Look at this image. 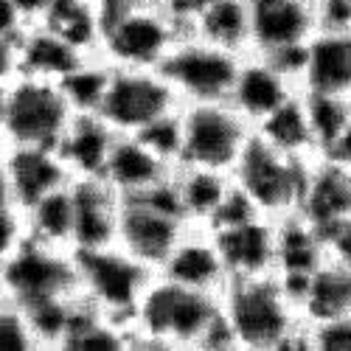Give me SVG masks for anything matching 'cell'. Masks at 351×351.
Masks as SVG:
<instances>
[{"label": "cell", "instance_id": "52a82bcc", "mask_svg": "<svg viewBox=\"0 0 351 351\" xmlns=\"http://www.w3.org/2000/svg\"><path fill=\"white\" fill-rule=\"evenodd\" d=\"M253 138L250 121L228 101L180 104V158L186 166L230 171Z\"/></svg>", "mask_w": 351, "mask_h": 351}, {"label": "cell", "instance_id": "f35d334b", "mask_svg": "<svg viewBox=\"0 0 351 351\" xmlns=\"http://www.w3.org/2000/svg\"><path fill=\"white\" fill-rule=\"evenodd\" d=\"M25 28V17L17 6V0H0V34L20 37Z\"/></svg>", "mask_w": 351, "mask_h": 351}, {"label": "cell", "instance_id": "83f0119b", "mask_svg": "<svg viewBox=\"0 0 351 351\" xmlns=\"http://www.w3.org/2000/svg\"><path fill=\"white\" fill-rule=\"evenodd\" d=\"M25 214L28 239H37L45 245H60L73 250V199H71V183L56 189L37 202H32Z\"/></svg>", "mask_w": 351, "mask_h": 351}, {"label": "cell", "instance_id": "e0dca14e", "mask_svg": "<svg viewBox=\"0 0 351 351\" xmlns=\"http://www.w3.org/2000/svg\"><path fill=\"white\" fill-rule=\"evenodd\" d=\"M174 163L160 158L141 135H115L101 180L121 199L141 197L171 178Z\"/></svg>", "mask_w": 351, "mask_h": 351}, {"label": "cell", "instance_id": "f1b7e54d", "mask_svg": "<svg viewBox=\"0 0 351 351\" xmlns=\"http://www.w3.org/2000/svg\"><path fill=\"white\" fill-rule=\"evenodd\" d=\"M189 32L222 45L228 51L245 53L247 51V0H217L206 12H199Z\"/></svg>", "mask_w": 351, "mask_h": 351}, {"label": "cell", "instance_id": "8992f818", "mask_svg": "<svg viewBox=\"0 0 351 351\" xmlns=\"http://www.w3.org/2000/svg\"><path fill=\"white\" fill-rule=\"evenodd\" d=\"M309 163L312 160L289 158L253 135L237 166L230 169V178L258 214L281 219L298 211Z\"/></svg>", "mask_w": 351, "mask_h": 351}, {"label": "cell", "instance_id": "5b68a950", "mask_svg": "<svg viewBox=\"0 0 351 351\" xmlns=\"http://www.w3.org/2000/svg\"><path fill=\"white\" fill-rule=\"evenodd\" d=\"M73 253L79 295L93 309L130 326L132 309L138 306L143 289L155 278V270L132 253H127L121 245H104Z\"/></svg>", "mask_w": 351, "mask_h": 351}, {"label": "cell", "instance_id": "277c9868", "mask_svg": "<svg viewBox=\"0 0 351 351\" xmlns=\"http://www.w3.org/2000/svg\"><path fill=\"white\" fill-rule=\"evenodd\" d=\"M186 25L163 3L110 12L101 17L96 53L112 68H160Z\"/></svg>", "mask_w": 351, "mask_h": 351}, {"label": "cell", "instance_id": "cb8c5ba5", "mask_svg": "<svg viewBox=\"0 0 351 351\" xmlns=\"http://www.w3.org/2000/svg\"><path fill=\"white\" fill-rule=\"evenodd\" d=\"M253 135L295 160L320 158V146H317V138L309 121L304 93H295L281 107H276L270 115H265L258 124H253Z\"/></svg>", "mask_w": 351, "mask_h": 351}, {"label": "cell", "instance_id": "bcb514c9", "mask_svg": "<svg viewBox=\"0 0 351 351\" xmlns=\"http://www.w3.org/2000/svg\"><path fill=\"white\" fill-rule=\"evenodd\" d=\"M343 3H348V6H351V0H343Z\"/></svg>", "mask_w": 351, "mask_h": 351}, {"label": "cell", "instance_id": "6da1fadb", "mask_svg": "<svg viewBox=\"0 0 351 351\" xmlns=\"http://www.w3.org/2000/svg\"><path fill=\"white\" fill-rule=\"evenodd\" d=\"M132 351H230L219 295L155 273L130 317Z\"/></svg>", "mask_w": 351, "mask_h": 351}, {"label": "cell", "instance_id": "4fadbf2b", "mask_svg": "<svg viewBox=\"0 0 351 351\" xmlns=\"http://www.w3.org/2000/svg\"><path fill=\"white\" fill-rule=\"evenodd\" d=\"M315 28V0H247V51L278 53L301 48Z\"/></svg>", "mask_w": 351, "mask_h": 351}, {"label": "cell", "instance_id": "30bf717a", "mask_svg": "<svg viewBox=\"0 0 351 351\" xmlns=\"http://www.w3.org/2000/svg\"><path fill=\"white\" fill-rule=\"evenodd\" d=\"M239 56L242 53L214 45L197 37L194 32H186L163 60L160 73L171 84L180 104L228 101Z\"/></svg>", "mask_w": 351, "mask_h": 351}, {"label": "cell", "instance_id": "ffe728a7", "mask_svg": "<svg viewBox=\"0 0 351 351\" xmlns=\"http://www.w3.org/2000/svg\"><path fill=\"white\" fill-rule=\"evenodd\" d=\"M326 258L329 256L320 228H315L301 214H287L276 219V276L289 287L295 301L304 281Z\"/></svg>", "mask_w": 351, "mask_h": 351}, {"label": "cell", "instance_id": "d590c367", "mask_svg": "<svg viewBox=\"0 0 351 351\" xmlns=\"http://www.w3.org/2000/svg\"><path fill=\"white\" fill-rule=\"evenodd\" d=\"M324 242H326V256L332 261L351 267V214L324 230Z\"/></svg>", "mask_w": 351, "mask_h": 351}, {"label": "cell", "instance_id": "8fae6325", "mask_svg": "<svg viewBox=\"0 0 351 351\" xmlns=\"http://www.w3.org/2000/svg\"><path fill=\"white\" fill-rule=\"evenodd\" d=\"M0 278L9 292V301L20 306L76 295V253L71 247L25 239L20 250L0 267Z\"/></svg>", "mask_w": 351, "mask_h": 351}, {"label": "cell", "instance_id": "836d02e7", "mask_svg": "<svg viewBox=\"0 0 351 351\" xmlns=\"http://www.w3.org/2000/svg\"><path fill=\"white\" fill-rule=\"evenodd\" d=\"M138 135L149 143L160 158H166L169 163L178 166V158H180V110L155 121L152 127H146Z\"/></svg>", "mask_w": 351, "mask_h": 351}, {"label": "cell", "instance_id": "5bb4252c", "mask_svg": "<svg viewBox=\"0 0 351 351\" xmlns=\"http://www.w3.org/2000/svg\"><path fill=\"white\" fill-rule=\"evenodd\" d=\"M301 93L351 99V25H317L304 45Z\"/></svg>", "mask_w": 351, "mask_h": 351}, {"label": "cell", "instance_id": "ac0fdd59", "mask_svg": "<svg viewBox=\"0 0 351 351\" xmlns=\"http://www.w3.org/2000/svg\"><path fill=\"white\" fill-rule=\"evenodd\" d=\"M73 199V250L115 245L121 217V197L101 178L71 180Z\"/></svg>", "mask_w": 351, "mask_h": 351}, {"label": "cell", "instance_id": "7a4b0ae2", "mask_svg": "<svg viewBox=\"0 0 351 351\" xmlns=\"http://www.w3.org/2000/svg\"><path fill=\"white\" fill-rule=\"evenodd\" d=\"M219 306L230 351H306V320L276 273L230 278Z\"/></svg>", "mask_w": 351, "mask_h": 351}, {"label": "cell", "instance_id": "3957f363", "mask_svg": "<svg viewBox=\"0 0 351 351\" xmlns=\"http://www.w3.org/2000/svg\"><path fill=\"white\" fill-rule=\"evenodd\" d=\"M73 110L56 79L17 73L0 90V138L3 146H48L65 135Z\"/></svg>", "mask_w": 351, "mask_h": 351}, {"label": "cell", "instance_id": "7bdbcfd3", "mask_svg": "<svg viewBox=\"0 0 351 351\" xmlns=\"http://www.w3.org/2000/svg\"><path fill=\"white\" fill-rule=\"evenodd\" d=\"M0 206H14V197H12V186H9L6 169H3V158H0Z\"/></svg>", "mask_w": 351, "mask_h": 351}, {"label": "cell", "instance_id": "f546056e", "mask_svg": "<svg viewBox=\"0 0 351 351\" xmlns=\"http://www.w3.org/2000/svg\"><path fill=\"white\" fill-rule=\"evenodd\" d=\"M107 82H110V65L99 53H90L60 79V87L73 112H99Z\"/></svg>", "mask_w": 351, "mask_h": 351}, {"label": "cell", "instance_id": "d6986e66", "mask_svg": "<svg viewBox=\"0 0 351 351\" xmlns=\"http://www.w3.org/2000/svg\"><path fill=\"white\" fill-rule=\"evenodd\" d=\"M0 158L17 208H28L40 197L71 183L62 158L48 146H3Z\"/></svg>", "mask_w": 351, "mask_h": 351}, {"label": "cell", "instance_id": "ab89813d", "mask_svg": "<svg viewBox=\"0 0 351 351\" xmlns=\"http://www.w3.org/2000/svg\"><path fill=\"white\" fill-rule=\"evenodd\" d=\"M326 158H332V160H337V163L351 169V112H348V119H346L340 135L335 138V143L326 149Z\"/></svg>", "mask_w": 351, "mask_h": 351}, {"label": "cell", "instance_id": "9a60e30c", "mask_svg": "<svg viewBox=\"0 0 351 351\" xmlns=\"http://www.w3.org/2000/svg\"><path fill=\"white\" fill-rule=\"evenodd\" d=\"M230 278H256L276 273V219L245 214L211 228Z\"/></svg>", "mask_w": 351, "mask_h": 351}, {"label": "cell", "instance_id": "e575fe53", "mask_svg": "<svg viewBox=\"0 0 351 351\" xmlns=\"http://www.w3.org/2000/svg\"><path fill=\"white\" fill-rule=\"evenodd\" d=\"M28 239L25 214L17 206H0V267L20 250V245Z\"/></svg>", "mask_w": 351, "mask_h": 351}, {"label": "cell", "instance_id": "484cf974", "mask_svg": "<svg viewBox=\"0 0 351 351\" xmlns=\"http://www.w3.org/2000/svg\"><path fill=\"white\" fill-rule=\"evenodd\" d=\"M298 306L306 324L351 312V267L326 258L298 289Z\"/></svg>", "mask_w": 351, "mask_h": 351}, {"label": "cell", "instance_id": "d6a6232c", "mask_svg": "<svg viewBox=\"0 0 351 351\" xmlns=\"http://www.w3.org/2000/svg\"><path fill=\"white\" fill-rule=\"evenodd\" d=\"M306 351H351V312L306 324Z\"/></svg>", "mask_w": 351, "mask_h": 351}, {"label": "cell", "instance_id": "7402d4cb", "mask_svg": "<svg viewBox=\"0 0 351 351\" xmlns=\"http://www.w3.org/2000/svg\"><path fill=\"white\" fill-rule=\"evenodd\" d=\"M171 189L189 225L211 228L219 211L225 208L228 197L233 194V178L230 171L178 163L171 171Z\"/></svg>", "mask_w": 351, "mask_h": 351}, {"label": "cell", "instance_id": "7c38bea8", "mask_svg": "<svg viewBox=\"0 0 351 351\" xmlns=\"http://www.w3.org/2000/svg\"><path fill=\"white\" fill-rule=\"evenodd\" d=\"M295 93H301L298 79L284 71L273 56L245 51L239 56V68L230 84L228 104L253 127Z\"/></svg>", "mask_w": 351, "mask_h": 351}, {"label": "cell", "instance_id": "ee69618b", "mask_svg": "<svg viewBox=\"0 0 351 351\" xmlns=\"http://www.w3.org/2000/svg\"><path fill=\"white\" fill-rule=\"evenodd\" d=\"M9 301V292H6V287H3V278H0V306H3Z\"/></svg>", "mask_w": 351, "mask_h": 351}, {"label": "cell", "instance_id": "1f68e13d", "mask_svg": "<svg viewBox=\"0 0 351 351\" xmlns=\"http://www.w3.org/2000/svg\"><path fill=\"white\" fill-rule=\"evenodd\" d=\"M0 351H40L25 309L14 301L0 306Z\"/></svg>", "mask_w": 351, "mask_h": 351}, {"label": "cell", "instance_id": "f6af8a7d", "mask_svg": "<svg viewBox=\"0 0 351 351\" xmlns=\"http://www.w3.org/2000/svg\"><path fill=\"white\" fill-rule=\"evenodd\" d=\"M0 149H3V138H0Z\"/></svg>", "mask_w": 351, "mask_h": 351}, {"label": "cell", "instance_id": "ba28073f", "mask_svg": "<svg viewBox=\"0 0 351 351\" xmlns=\"http://www.w3.org/2000/svg\"><path fill=\"white\" fill-rule=\"evenodd\" d=\"M189 222L180 214L178 197L171 189V178L163 180L158 189L146 191L141 197L121 199V217H119V233H115V245H121L127 253L149 265L155 273L160 261L169 256L183 237Z\"/></svg>", "mask_w": 351, "mask_h": 351}, {"label": "cell", "instance_id": "4316f807", "mask_svg": "<svg viewBox=\"0 0 351 351\" xmlns=\"http://www.w3.org/2000/svg\"><path fill=\"white\" fill-rule=\"evenodd\" d=\"M56 32L62 40L76 45L84 53H96L101 32L99 0H51L45 14L37 20Z\"/></svg>", "mask_w": 351, "mask_h": 351}, {"label": "cell", "instance_id": "60d3db41", "mask_svg": "<svg viewBox=\"0 0 351 351\" xmlns=\"http://www.w3.org/2000/svg\"><path fill=\"white\" fill-rule=\"evenodd\" d=\"M48 3H51V0H17V6H20V12H23V17H25V25L37 23V20L45 14Z\"/></svg>", "mask_w": 351, "mask_h": 351}, {"label": "cell", "instance_id": "74e56055", "mask_svg": "<svg viewBox=\"0 0 351 351\" xmlns=\"http://www.w3.org/2000/svg\"><path fill=\"white\" fill-rule=\"evenodd\" d=\"M160 3L178 17L183 25H186V32H189V25L191 20L199 14V12H206L211 3H217V0H160Z\"/></svg>", "mask_w": 351, "mask_h": 351}, {"label": "cell", "instance_id": "2e32d148", "mask_svg": "<svg viewBox=\"0 0 351 351\" xmlns=\"http://www.w3.org/2000/svg\"><path fill=\"white\" fill-rule=\"evenodd\" d=\"M158 276L189 289L211 292V295H219L225 284L230 281L214 233L211 228L202 225H189L183 230V237L174 242L169 256L160 261Z\"/></svg>", "mask_w": 351, "mask_h": 351}, {"label": "cell", "instance_id": "d4e9b609", "mask_svg": "<svg viewBox=\"0 0 351 351\" xmlns=\"http://www.w3.org/2000/svg\"><path fill=\"white\" fill-rule=\"evenodd\" d=\"M17 51H20V73L45 76L56 82L71 68H76L84 56H90L43 23H32L23 28V34L17 37Z\"/></svg>", "mask_w": 351, "mask_h": 351}, {"label": "cell", "instance_id": "9c48e42d", "mask_svg": "<svg viewBox=\"0 0 351 351\" xmlns=\"http://www.w3.org/2000/svg\"><path fill=\"white\" fill-rule=\"evenodd\" d=\"M180 110V99L160 68H112L99 115L119 132L138 135L155 121Z\"/></svg>", "mask_w": 351, "mask_h": 351}, {"label": "cell", "instance_id": "8d00e7d4", "mask_svg": "<svg viewBox=\"0 0 351 351\" xmlns=\"http://www.w3.org/2000/svg\"><path fill=\"white\" fill-rule=\"evenodd\" d=\"M20 73V51H17V37L0 34V90Z\"/></svg>", "mask_w": 351, "mask_h": 351}, {"label": "cell", "instance_id": "44dd1931", "mask_svg": "<svg viewBox=\"0 0 351 351\" xmlns=\"http://www.w3.org/2000/svg\"><path fill=\"white\" fill-rule=\"evenodd\" d=\"M315 228L326 230L351 214V169L320 155L306 169L298 211Z\"/></svg>", "mask_w": 351, "mask_h": 351}, {"label": "cell", "instance_id": "4dcf8cb0", "mask_svg": "<svg viewBox=\"0 0 351 351\" xmlns=\"http://www.w3.org/2000/svg\"><path fill=\"white\" fill-rule=\"evenodd\" d=\"M309 121L320 146V155H326V149L335 143L340 135L348 112H351V99H337V96H317V93H304Z\"/></svg>", "mask_w": 351, "mask_h": 351}, {"label": "cell", "instance_id": "b9f144b4", "mask_svg": "<svg viewBox=\"0 0 351 351\" xmlns=\"http://www.w3.org/2000/svg\"><path fill=\"white\" fill-rule=\"evenodd\" d=\"M160 0H99V9L101 17L110 12H121V9H135V6H155Z\"/></svg>", "mask_w": 351, "mask_h": 351}, {"label": "cell", "instance_id": "603a6c76", "mask_svg": "<svg viewBox=\"0 0 351 351\" xmlns=\"http://www.w3.org/2000/svg\"><path fill=\"white\" fill-rule=\"evenodd\" d=\"M115 135L119 132H115L99 112H76L73 115L65 135L56 143V155L62 158L71 180L101 178Z\"/></svg>", "mask_w": 351, "mask_h": 351}]
</instances>
